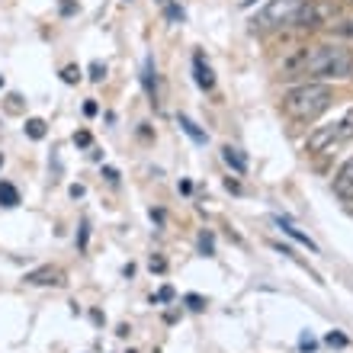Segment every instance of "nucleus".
<instances>
[{"mask_svg": "<svg viewBox=\"0 0 353 353\" xmlns=\"http://www.w3.org/2000/svg\"><path fill=\"white\" fill-rule=\"evenodd\" d=\"M23 129H26V135H29V139H32V141H42V139H46V119H26V125H23Z\"/></svg>", "mask_w": 353, "mask_h": 353, "instance_id": "obj_15", "label": "nucleus"}, {"mask_svg": "<svg viewBox=\"0 0 353 353\" xmlns=\"http://www.w3.org/2000/svg\"><path fill=\"white\" fill-rule=\"evenodd\" d=\"M334 19H337V3H334V0H305V3L299 7V13L292 17V23H289V26L312 32V29L334 26Z\"/></svg>", "mask_w": 353, "mask_h": 353, "instance_id": "obj_3", "label": "nucleus"}, {"mask_svg": "<svg viewBox=\"0 0 353 353\" xmlns=\"http://www.w3.org/2000/svg\"><path fill=\"white\" fill-rule=\"evenodd\" d=\"M283 77H305V81H318V84L350 81L353 52L344 46H308L283 68Z\"/></svg>", "mask_w": 353, "mask_h": 353, "instance_id": "obj_1", "label": "nucleus"}, {"mask_svg": "<svg viewBox=\"0 0 353 353\" xmlns=\"http://www.w3.org/2000/svg\"><path fill=\"white\" fill-rule=\"evenodd\" d=\"M26 283L29 286H65V273L58 267H39L26 273Z\"/></svg>", "mask_w": 353, "mask_h": 353, "instance_id": "obj_6", "label": "nucleus"}, {"mask_svg": "<svg viewBox=\"0 0 353 353\" xmlns=\"http://www.w3.org/2000/svg\"><path fill=\"white\" fill-rule=\"evenodd\" d=\"M97 110H100V106H97L93 100H87V103H84V116H97Z\"/></svg>", "mask_w": 353, "mask_h": 353, "instance_id": "obj_29", "label": "nucleus"}, {"mask_svg": "<svg viewBox=\"0 0 353 353\" xmlns=\"http://www.w3.org/2000/svg\"><path fill=\"white\" fill-rule=\"evenodd\" d=\"M273 222H276L279 228H283V234H289L292 241L305 244V248H308V251H312V254H318V244L312 241V238H308L305 232H299V228H296V225H292V222H289V219H283V215H273Z\"/></svg>", "mask_w": 353, "mask_h": 353, "instance_id": "obj_9", "label": "nucleus"}, {"mask_svg": "<svg viewBox=\"0 0 353 353\" xmlns=\"http://www.w3.org/2000/svg\"><path fill=\"white\" fill-rule=\"evenodd\" d=\"M0 164H3V154H0Z\"/></svg>", "mask_w": 353, "mask_h": 353, "instance_id": "obj_33", "label": "nucleus"}, {"mask_svg": "<svg viewBox=\"0 0 353 353\" xmlns=\"http://www.w3.org/2000/svg\"><path fill=\"white\" fill-rule=\"evenodd\" d=\"M334 145H337V122H331V125H318V129L308 135L305 151L308 154H325V151H331Z\"/></svg>", "mask_w": 353, "mask_h": 353, "instance_id": "obj_5", "label": "nucleus"}, {"mask_svg": "<svg viewBox=\"0 0 353 353\" xmlns=\"http://www.w3.org/2000/svg\"><path fill=\"white\" fill-rule=\"evenodd\" d=\"M168 270V261L164 257H151V273H164Z\"/></svg>", "mask_w": 353, "mask_h": 353, "instance_id": "obj_22", "label": "nucleus"}, {"mask_svg": "<svg viewBox=\"0 0 353 353\" xmlns=\"http://www.w3.org/2000/svg\"><path fill=\"white\" fill-rule=\"evenodd\" d=\"M327 344H337V347H347V337H344V334H337V331H331V334H327Z\"/></svg>", "mask_w": 353, "mask_h": 353, "instance_id": "obj_23", "label": "nucleus"}, {"mask_svg": "<svg viewBox=\"0 0 353 353\" xmlns=\"http://www.w3.org/2000/svg\"><path fill=\"white\" fill-rule=\"evenodd\" d=\"M103 77H106V65H103V61H90V81L100 84Z\"/></svg>", "mask_w": 353, "mask_h": 353, "instance_id": "obj_19", "label": "nucleus"}, {"mask_svg": "<svg viewBox=\"0 0 353 353\" xmlns=\"http://www.w3.org/2000/svg\"><path fill=\"white\" fill-rule=\"evenodd\" d=\"M193 74H196L199 90H212L215 87V74H212V68H209V61L203 58V52H196L193 55Z\"/></svg>", "mask_w": 353, "mask_h": 353, "instance_id": "obj_8", "label": "nucleus"}, {"mask_svg": "<svg viewBox=\"0 0 353 353\" xmlns=\"http://www.w3.org/2000/svg\"><path fill=\"white\" fill-rule=\"evenodd\" d=\"M199 251H203L205 257H212V254H215V238H212L209 232L199 234Z\"/></svg>", "mask_w": 353, "mask_h": 353, "instance_id": "obj_16", "label": "nucleus"}, {"mask_svg": "<svg viewBox=\"0 0 353 353\" xmlns=\"http://www.w3.org/2000/svg\"><path fill=\"white\" fill-rule=\"evenodd\" d=\"M334 193L347 203H353V158L341 164V170L334 174Z\"/></svg>", "mask_w": 353, "mask_h": 353, "instance_id": "obj_7", "label": "nucleus"}, {"mask_svg": "<svg viewBox=\"0 0 353 353\" xmlns=\"http://www.w3.org/2000/svg\"><path fill=\"white\" fill-rule=\"evenodd\" d=\"M225 190H228V193H241V183H238V180H232V176H228V180H225Z\"/></svg>", "mask_w": 353, "mask_h": 353, "instance_id": "obj_26", "label": "nucleus"}, {"mask_svg": "<svg viewBox=\"0 0 353 353\" xmlns=\"http://www.w3.org/2000/svg\"><path fill=\"white\" fill-rule=\"evenodd\" d=\"M19 110V97L17 93H10V112H17Z\"/></svg>", "mask_w": 353, "mask_h": 353, "instance_id": "obj_30", "label": "nucleus"}, {"mask_svg": "<svg viewBox=\"0 0 353 353\" xmlns=\"http://www.w3.org/2000/svg\"><path fill=\"white\" fill-rule=\"evenodd\" d=\"M0 205H3V209L19 205V190L13 183H0Z\"/></svg>", "mask_w": 353, "mask_h": 353, "instance_id": "obj_14", "label": "nucleus"}, {"mask_svg": "<svg viewBox=\"0 0 353 353\" xmlns=\"http://www.w3.org/2000/svg\"><path fill=\"white\" fill-rule=\"evenodd\" d=\"M168 17L176 19V23H183V10L176 7V3H170V7H168Z\"/></svg>", "mask_w": 353, "mask_h": 353, "instance_id": "obj_24", "label": "nucleus"}, {"mask_svg": "<svg viewBox=\"0 0 353 353\" xmlns=\"http://www.w3.org/2000/svg\"><path fill=\"white\" fill-rule=\"evenodd\" d=\"M183 302H186L190 308H193V312H203V308H205V299H203V296H196V292H190V296H186Z\"/></svg>", "mask_w": 353, "mask_h": 353, "instance_id": "obj_20", "label": "nucleus"}, {"mask_svg": "<svg viewBox=\"0 0 353 353\" xmlns=\"http://www.w3.org/2000/svg\"><path fill=\"white\" fill-rule=\"evenodd\" d=\"M341 3H353V0H341Z\"/></svg>", "mask_w": 353, "mask_h": 353, "instance_id": "obj_32", "label": "nucleus"}, {"mask_svg": "<svg viewBox=\"0 0 353 353\" xmlns=\"http://www.w3.org/2000/svg\"><path fill=\"white\" fill-rule=\"evenodd\" d=\"M222 158H225V164L234 170V174H248V158H244L238 148H232V145H225L222 148Z\"/></svg>", "mask_w": 353, "mask_h": 353, "instance_id": "obj_10", "label": "nucleus"}, {"mask_svg": "<svg viewBox=\"0 0 353 353\" xmlns=\"http://www.w3.org/2000/svg\"><path fill=\"white\" fill-rule=\"evenodd\" d=\"M77 248H81V251H84V248H87V222L81 225V238H77Z\"/></svg>", "mask_w": 353, "mask_h": 353, "instance_id": "obj_28", "label": "nucleus"}, {"mask_svg": "<svg viewBox=\"0 0 353 353\" xmlns=\"http://www.w3.org/2000/svg\"><path fill=\"white\" fill-rule=\"evenodd\" d=\"M176 122H180V129H183L186 135H190V139L196 141V145H205V132L199 129V125H196V122L190 119V116H186V112H180V116H176Z\"/></svg>", "mask_w": 353, "mask_h": 353, "instance_id": "obj_12", "label": "nucleus"}, {"mask_svg": "<svg viewBox=\"0 0 353 353\" xmlns=\"http://www.w3.org/2000/svg\"><path fill=\"white\" fill-rule=\"evenodd\" d=\"M337 32V36H344V39H353V17L350 19H341V23H334L331 26Z\"/></svg>", "mask_w": 353, "mask_h": 353, "instance_id": "obj_17", "label": "nucleus"}, {"mask_svg": "<svg viewBox=\"0 0 353 353\" xmlns=\"http://www.w3.org/2000/svg\"><path fill=\"white\" fill-rule=\"evenodd\" d=\"M170 299H174V289L164 286V289L158 292V296H154V302H170Z\"/></svg>", "mask_w": 353, "mask_h": 353, "instance_id": "obj_25", "label": "nucleus"}, {"mask_svg": "<svg viewBox=\"0 0 353 353\" xmlns=\"http://www.w3.org/2000/svg\"><path fill=\"white\" fill-rule=\"evenodd\" d=\"M90 132L87 129H81V132H74V145H81V148H90Z\"/></svg>", "mask_w": 353, "mask_h": 353, "instance_id": "obj_21", "label": "nucleus"}, {"mask_svg": "<svg viewBox=\"0 0 353 353\" xmlns=\"http://www.w3.org/2000/svg\"><path fill=\"white\" fill-rule=\"evenodd\" d=\"M103 174H106V180H110V183H116V180H119V170H116V168H103Z\"/></svg>", "mask_w": 353, "mask_h": 353, "instance_id": "obj_27", "label": "nucleus"}, {"mask_svg": "<svg viewBox=\"0 0 353 353\" xmlns=\"http://www.w3.org/2000/svg\"><path fill=\"white\" fill-rule=\"evenodd\" d=\"M71 196H74V199H77V196H84V186L74 183V186H71Z\"/></svg>", "mask_w": 353, "mask_h": 353, "instance_id": "obj_31", "label": "nucleus"}, {"mask_svg": "<svg viewBox=\"0 0 353 353\" xmlns=\"http://www.w3.org/2000/svg\"><path fill=\"white\" fill-rule=\"evenodd\" d=\"M331 103H334V93H331V87H327V84H318V81H305V84L289 87V90L283 93L279 106H283V112H286L289 119L312 122V119H318V116H321V112H325Z\"/></svg>", "mask_w": 353, "mask_h": 353, "instance_id": "obj_2", "label": "nucleus"}, {"mask_svg": "<svg viewBox=\"0 0 353 353\" xmlns=\"http://www.w3.org/2000/svg\"><path fill=\"white\" fill-rule=\"evenodd\" d=\"M141 84H145V93L151 97V103L158 100V77H154V65H151V58L145 61V68H141Z\"/></svg>", "mask_w": 353, "mask_h": 353, "instance_id": "obj_11", "label": "nucleus"}, {"mask_svg": "<svg viewBox=\"0 0 353 353\" xmlns=\"http://www.w3.org/2000/svg\"><path fill=\"white\" fill-rule=\"evenodd\" d=\"M353 139V106L344 112V119H337V145Z\"/></svg>", "mask_w": 353, "mask_h": 353, "instance_id": "obj_13", "label": "nucleus"}, {"mask_svg": "<svg viewBox=\"0 0 353 353\" xmlns=\"http://www.w3.org/2000/svg\"><path fill=\"white\" fill-rule=\"evenodd\" d=\"M61 81H65V84H77V81H81V68H77V65H68L65 71H61Z\"/></svg>", "mask_w": 353, "mask_h": 353, "instance_id": "obj_18", "label": "nucleus"}, {"mask_svg": "<svg viewBox=\"0 0 353 353\" xmlns=\"http://www.w3.org/2000/svg\"><path fill=\"white\" fill-rule=\"evenodd\" d=\"M302 3H305V0H270L267 10H263L254 23H257L261 29H267V26H289Z\"/></svg>", "mask_w": 353, "mask_h": 353, "instance_id": "obj_4", "label": "nucleus"}]
</instances>
